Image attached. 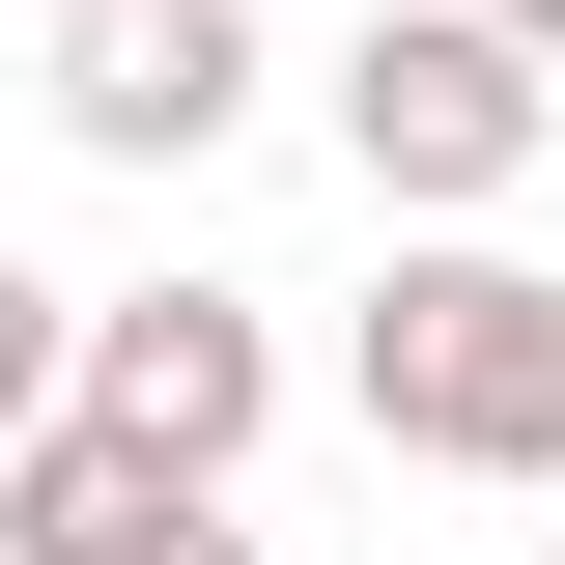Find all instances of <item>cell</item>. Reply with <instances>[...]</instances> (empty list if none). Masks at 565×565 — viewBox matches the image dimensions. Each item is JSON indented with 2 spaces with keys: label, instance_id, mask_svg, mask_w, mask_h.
Returning <instances> with one entry per match:
<instances>
[{
  "label": "cell",
  "instance_id": "277c9868",
  "mask_svg": "<svg viewBox=\"0 0 565 565\" xmlns=\"http://www.w3.org/2000/svg\"><path fill=\"white\" fill-rule=\"evenodd\" d=\"M85 396H114L141 452H199V481H226V452L282 424V340H255V282H141V311H85Z\"/></svg>",
  "mask_w": 565,
  "mask_h": 565
},
{
  "label": "cell",
  "instance_id": "5b68a950",
  "mask_svg": "<svg viewBox=\"0 0 565 565\" xmlns=\"http://www.w3.org/2000/svg\"><path fill=\"white\" fill-rule=\"evenodd\" d=\"M226 114H255V0H85L57 141H114V170H199Z\"/></svg>",
  "mask_w": 565,
  "mask_h": 565
},
{
  "label": "cell",
  "instance_id": "52a82bcc",
  "mask_svg": "<svg viewBox=\"0 0 565 565\" xmlns=\"http://www.w3.org/2000/svg\"><path fill=\"white\" fill-rule=\"evenodd\" d=\"M481 29H537V57H565V0H481Z\"/></svg>",
  "mask_w": 565,
  "mask_h": 565
},
{
  "label": "cell",
  "instance_id": "ba28073f",
  "mask_svg": "<svg viewBox=\"0 0 565 565\" xmlns=\"http://www.w3.org/2000/svg\"><path fill=\"white\" fill-rule=\"evenodd\" d=\"M537 509H565V481H537Z\"/></svg>",
  "mask_w": 565,
  "mask_h": 565
},
{
  "label": "cell",
  "instance_id": "8992f818",
  "mask_svg": "<svg viewBox=\"0 0 565 565\" xmlns=\"http://www.w3.org/2000/svg\"><path fill=\"white\" fill-rule=\"evenodd\" d=\"M57 396H85V282H29V255H0V452H29Z\"/></svg>",
  "mask_w": 565,
  "mask_h": 565
},
{
  "label": "cell",
  "instance_id": "6da1fadb",
  "mask_svg": "<svg viewBox=\"0 0 565 565\" xmlns=\"http://www.w3.org/2000/svg\"><path fill=\"white\" fill-rule=\"evenodd\" d=\"M367 452L424 481H565V255H396L367 282Z\"/></svg>",
  "mask_w": 565,
  "mask_h": 565
},
{
  "label": "cell",
  "instance_id": "3957f363",
  "mask_svg": "<svg viewBox=\"0 0 565 565\" xmlns=\"http://www.w3.org/2000/svg\"><path fill=\"white\" fill-rule=\"evenodd\" d=\"M0 565H255V537H226L199 452H141L114 396H57L29 452H0Z\"/></svg>",
  "mask_w": 565,
  "mask_h": 565
},
{
  "label": "cell",
  "instance_id": "7a4b0ae2",
  "mask_svg": "<svg viewBox=\"0 0 565 565\" xmlns=\"http://www.w3.org/2000/svg\"><path fill=\"white\" fill-rule=\"evenodd\" d=\"M340 141H367V199H396V226H481L509 170L565 141V57H537V29H481V0H367Z\"/></svg>",
  "mask_w": 565,
  "mask_h": 565
}]
</instances>
